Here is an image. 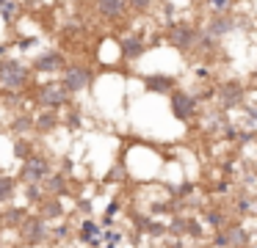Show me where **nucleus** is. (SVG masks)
Returning <instances> with one entry per match:
<instances>
[{"instance_id":"obj_1","label":"nucleus","mask_w":257,"mask_h":248,"mask_svg":"<svg viewBox=\"0 0 257 248\" xmlns=\"http://www.w3.org/2000/svg\"><path fill=\"white\" fill-rule=\"evenodd\" d=\"M28 77H31L28 66H23L20 61H12V58L0 61V86L6 91H23Z\"/></svg>"},{"instance_id":"obj_2","label":"nucleus","mask_w":257,"mask_h":248,"mask_svg":"<svg viewBox=\"0 0 257 248\" xmlns=\"http://www.w3.org/2000/svg\"><path fill=\"white\" fill-rule=\"evenodd\" d=\"M50 174H53V163H50V157H47V154L34 152V154H28V157H25V163H23V179H25V185H42V182H45Z\"/></svg>"},{"instance_id":"obj_3","label":"nucleus","mask_w":257,"mask_h":248,"mask_svg":"<svg viewBox=\"0 0 257 248\" xmlns=\"http://www.w3.org/2000/svg\"><path fill=\"white\" fill-rule=\"evenodd\" d=\"M166 39L172 47L177 50H196V44H199V31H196L194 25H188V22H177V25H172L166 31Z\"/></svg>"},{"instance_id":"obj_4","label":"nucleus","mask_w":257,"mask_h":248,"mask_svg":"<svg viewBox=\"0 0 257 248\" xmlns=\"http://www.w3.org/2000/svg\"><path fill=\"white\" fill-rule=\"evenodd\" d=\"M20 237H23L25 245H42L47 240V220L39 215H28V218L20 223Z\"/></svg>"},{"instance_id":"obj_5","label":"nucleus","mask_w":257,"mask_h":248,"mask_svg":"<svg viewBox=\"0 0 257 248\" xmlns=\"http://www.w3.org/2000/svg\"><path fill=\"white\" fill-rule=\"evenodd\" d=\"M36 99H39L47 110H58V108H64V105L69 102V91L61 86V83H47V86L39 88Z\"/></svg>"},{"instance_id":"obj_6","label":"nucleus","mask_w":257,"mask_h":248,"mask_svg":"<svg viewBox=\"0 0 257 248\" xmlns=\"http://www.w3.org/2000/svg\"><path fill=\"white\" fill-rule=\"evenodd\" d=\"M216 97H218V105H221L224 110H232V108H238V105H243L246 91L238 80H227L216 88Z\"/></svg>"},{"instance_id":"obj_7","label":"nucleus","mask_w":257,"mask_h":248,"mask_svg":"<svg viewBox=\"0 0 257 248\" xmlns=\"http://www.w3.org/2000/svg\"><path fill=\"white\" fill-rule=\"evenodd\" d=\"M172 110L177 119L191 121L196 113H199V99L188 91H172Z\"/></svg>"},{"instance_id":"obj_8","label":"nucleus","mask_w":257,"mask_h":248,"mask_svg":"<svg viewBox=\"0 0 257 248\" xmlns=\"http://www.w3.org/2000/svg\"><path fill=\"white\" fill-rule=\"evenodd\" d=\"M64 80H61V86L67 88L69 94H78V91H83L86 86L91 83V72L86 69V66H64Z\"/></svg>"},{"instance_id":"obj_9","label":"nucleus","mask_w":257,"mask_h":248,"mask_svg":"<svg viewBox=\"0 0 257 248\" xmlns=\"http://www.w3.org/2000/svg\"><path fill=\"white\" fill-rule=\"evenodd\" d=\"M94 6H97V14L105 22H122L130 14L127 0H94Z\"/></svg>"},{"instance_id":"obj_10","label":"nucleus","mask_w":257,"mask_h":248,"mask_svg":"<svg viewBox=\"0 0 257 248\" xmlns=\"http://www.w3.org/2000/svg\"><path fill=\"white\" fill-rule=\"evenodd\" d=\"M224 237H227V248H249L251 245V237H249V229L240 226L238 220H227L224 226Z\"/></svg>"},{"instance_id":"obj_11","label":"nucleus","mask_w":257,"mask_h":248,"mask_svg":"<svg viewBox=\"0 0 257 248\" xmlns=\"http://www.w3.org/2000/svg\"><path fill=\"white\" fill-rule=\"evenodd\" d=\"M67 66V58H64L58 50H50V53H42L39 58L34 61V72H61Z\"/></svg>"},{"instance_id":"obj_12","label":"nucleus","mask_w":257,"mask_h":248,"mask_svg":"<svg viewBox=\"0 0 257 248\" xmlns=\"http://www.w3.org/2000/svg\"><path fill=\"white\" fill-rule=\"evenodd\" d=\"M42 187H45V196L61 198L64 193H69V179H67V174H61V171H53V174L42 182Z\"/></svg>"},{"instance_id":"obj_13","label":"nucleus","mask_w":257,"mask_h":248,"mask_svg":"<svg viewBox=\"0 0 257 248\" xmlns=\"http://www.w3.org/2000/svg\"><path fill=\"white\" fill-rule=\"evenodd\" d=\"M232 28H235V17L232 14H213L205 31L210 33L213 39H218V36H224V33H229Z\"/></svg>"},{"instance_id":"obj_14","label":"nucleus","mask_w":257,"mask_h":248,"mask_svg":"<svg viewBox=\"0 0 257 248\" xmlns=\"http://www.w3.org/2000/svg\"><path fill=\"white\" fill-rule=\"evenodd\" d=\"M28 215H31L28 207H6L0 212V226H3V229H20V223H23Z\"/></svg>"},{"instance_id":"obj_15","label":"nucleus","mask_w":257,"mask_h":248,"mask_svg":"<svg viewBox=\"0 0 257 248\" xmlns=\"http://www.w3.org/2000/svg\"><path fill=\"white\" fill-rule=\"evenodd\" d=\"M202 220H205V226H210L213 231L224 229L227 226V212H224L221 207H202Z\"/></svg>"},{"instance_id":"obj_16","label":"nucleus","mask_w":257,"mask_h":248,"mask_svg":"<svg viewBox=\"0 0 257 248\" xmlns=\"http://www.w3.org/2000/svg\"><path fill=\"white\" fill-rule=\"evenodd\" d=\"M64 215V207H61V201H58L56 196H45L39 201V218H61Z\"/></svg>"},{"instance_id":"obj_17","label":"nucleus","mask_w":257,"mask_h":248,"mask_svg":"<svg viewBox=\"0 0 257 248\" xmlns=\"http://www.w3.org/2000/svg\"><path fill=\"white\" fill-rule=\"evenodd\" d=\"M58 124V113L56 110H42L39 116H34V130H39V132H50L53 127Z\"/></svg>"},{"instance_id":"obj_18","label":"nucleus","mask_w":257,"mask_h":248,"mask_svg":"<svg viewBox=\"0 0 257 248\" xmlns=\"http://www.w3.org/2000/svg\"><path fill=\"white\" fill-rule=\"evenodd\" d=\"M141 53H144V42H141L139 36H130V39H124V42H122V55L127 61L139 58Z\"/></svg>"},{"instance_id":"obj_19","label":"nucleus","mask_w":257,"mask_h":248,"mask_svg":"<svg viewBox=\"0 0 257 248\" xmlns=\"http://www.w3.org/2000/svg\"><path fill=\"white\" fill-rule=\"evenodd\" d=\"M14 193H17V182L12 176L0 174V204H9L14 198Z\"/></svg>"},{"instance_id":"obj_20","label":"nucleus","mask_w":257,"mask_h":248,"mask_svg":"<svg viewBox=\"0 0 257 248\" xmlns=\"http://www.w3.org/2000/svg\"><path fill=\"white\" fill-rule=\"evenodd\" d=\"M97 234H100V226L94 220H83V226H80V240L89 242V245H97Z\"/></svg>"},{"instance_id":"obj_21","label":"nucleus","mask_w":257,"mask_h":248,"mask_svg":"<svg viewBox=\"0 0 257 248\" xmlns=\"http://www.w3.org/2000/svg\"><path fill=\"white\" fill-rule=\"evenodd\" d=\"M20 9H23V6H20L17 0H0V17H3L6 22H14V20H17Z\"/></svg>"},{"instance_id":"obj_22","label":"nucleus","mask_w":257,"mask_h":248,"mask_svg":"<svg viewBox=\"0 0 257 248\" xmlns=\"http://www.w3.org/2000/svg\"><path fill=\"white\" fill-rule=\"evenodd\" d=\"M235 3H238V0H205V6L210 9V14H229Z\"/></svg>"},{"instance_id":"obj_23","label":"nucleus","mask_w":257,"mask_h":248,"mask_svg":"<svg viewBox=\"0 0 257 248\" xmlns=\"http://www.w3.org/2000/svg\"><path fill=\"white\" fill-rule=\"evenodd\" d=\"M12 130L17 132V135H23V132L34 130V116H17V119L12 121Z\"/></svg>"},{"instance_id":"obj_24","label":"nucleus","mask_w":257,"mask_h":248,"mask_svg":"<svg viewBox=\"0 0 257 248\" xmlns=\"http://www.w3.org/2000/svg\"><path fill=\"white\" fill-rule=\"evenodd\" d=\"M183 234L196 237V240H199V237H205V226H202L196 218H185V231H183Z\"/></svg>"},{"instance_id":"obj_25","label":"nucleus","mask_w":257,"mask_h":248,"mask_svg":"<svg viewBox=\"0 0 257 248\" xmlns=\"http://www.w3.org/2000/svg\"><path fill=\"white\" fill-rule=\"evenodd\" d=\"M147 86L158 88V91H172L174 80H172V77H147Z\"/></svg>"},{"instance_id":"obj_26","label":"nucleus","mask_w":257,"mask_h":248,"mask_svg":"<svg viewBox=\"0 0 257 248\" xmlns=\"http://www.w3.org/2000/svg\"><path fill=\"white\" fill-rule=\"evenodd\" d=\"M25 196H28L31 204H39L45 198V187L42 185H25Z\"/></svg>"},{"instance_id":"obj_27","label":"nucleus","mask_w":257,"mask_h":248,"mask_svg":"<svg viewBox=\"0 0 257 248\" xmlns=\"http://www.w3.org/2000/svg\"><path fill=\"white\" fill-rule=\"evenodd\" d=\"M147 234H152V237H166V223L150 220V226H147Z\"/></svg>"},{"instance_id":"obj_28","label":"nucleus","mask_w":257,"mask_h":248,"mask_svg":"<svg viewBox=\"0 0 257 248\" xmlns=\"http://www.w3.org/2000/svg\"><path fill=\"white\" fill-rule=\"evenodd\" d=\"M152 0H127V9L130 11H139V14H144V11H150Z\"/></svg>"},{"instance_id":"obj_29","label":"nucleus","mask_w":257,"mask_h":248,"mask_svg":"<svg viewBox=\"0 0 257 248\" xmlns=\"http://www.w3.org/2000/svg\"><path fill=\"white\" fill-rule=\"evenodd\" d=\"M17 154H20V157H23V160L28 157V154H34V149H31V143L20 138V141H17Z\"/></svg>"},{"instance_id":"obj_30","label":"nucleus","mask_w":257,"mask_h":248,"mask_svg":"<svg viewBox=\"0 0 257 248\" xmlns=\"http://www.w3.org/2000/svg\"><path fill=\"white\" fill-rule=\"evenodd\" d=\"M246 119H249V124L257 130V105H246Z\"/></svg>"},{"instance_id":"obj_31","label":"nucleus","mask_w":257,"mask_h":248,"mask_svg":"<svg viewBox=\"0 0 257 248\" xmlns=\"http://www.w3.org/2000/svg\"><path fill=\"white\" fill-rule=\"evenodd\" d=\"M147 226H150V218L147 215H136V231H144L147 234Z\"/></svg>"},{"instance_id":"obj_32","label":"nucleus","mask_w":257,"mask_h":248,"mask_svg":"<svg viewBox=\"0 0 257 248\" xmlns=\"http://www.w3.org/2000/svg\"><path fill=\"white\" fill-rule=\"evenodd\" d=\"M0 245H3V237H0Z\"/></svg>"},{"instance_id":"obj_33","label":"nucleus","mask_w":257,"mask_h":248,"mask_svg":"<svg viewBox=\"0 0 257 248\" xmlns=\"http://www.w3.org/2000/svg\"><path fill=\"white\" fill-rule=\"evenodd\" d=\"M0 229H3V226H0Z\"/></svg>"}]
</instances>
